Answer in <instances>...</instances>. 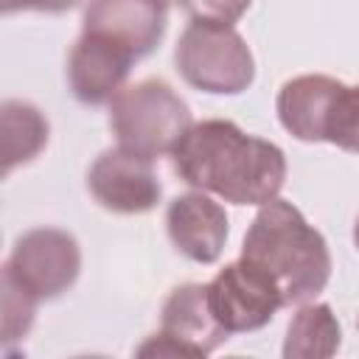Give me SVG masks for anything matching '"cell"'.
<instances>
[{"label":"cell","mask_w":359,"mask_h":359,"mask_svg":"<svg viewBox=\"0 0 359 359\" xmlns=\"http://www.w3.org/2000/svg\"><path fill=\"white\" fill-rule=\"evenodd\" d=\"M356 325H359V323H356Z\"/></svg>","instance_id":"44dd1931"},{"label":"cell","mask_w":359,"mask_h":359,"mask_svg":"<svg viewBox=\"0 0 359 359\" xmlns=\"http://www.w3.org/2000/svg\"><path fill=\"white\" fill-rule=\"evenodd\" d=\"M325 140L342 151L359 154V84H342L325 123Z\"/></svg>","instance_id":"9a60e30c"},{"label":"cell","mask_w":359,"mask_h":359,"mask_svg":"<svg viewBox=\"0 0 359 359\" xmlns=\"http://www.w3.org/2000/svg\"><path fill=\"white\" fill-rule=\"evenodd\" d=\"M165 8L160 0H90L81 31L107 36L135 59H143L163 42Z\"/></svg>","instance_id":"9c48e42d"},{"label":"cell","mask_w":359,"mask_h":359,"mask_svg":"<svg viewBox=\"0 0 359 359\" xmlns=\"http://www.w3.org/2000/svg\"><path fill=\"white\" fill-rule=\"evenodd\" d=\"M3 126V177H8L17 165L31 163L48 146V118L28 101L8 98L0 107Z\"/></svg>","instance_id":"5bb4252c"},{"label":"cell","mask_w":359,"mask_h":359,"mask_svg":"<svg viewBox=\"0 0 359 359\" xmlns=\"http://www.w3.org/2000/svg\"><path fill=\"white\" fill-rule=\"evenodd\" d=\"M241 258L264 269L280 289L283 306L314 300L331 278V252L320 230L286 199L261 205L247 227Z\"/></svg>","instance_id":"7a4b0ae2"},{"label":"cell","mask_w":359,"mask_h":359,"mask_svg":"<svg viewBox=\"0 0 359 359\" xmlns=\"http://www.w3.org/2000/svg\"><path fill=\"white\" fill-rule=\"evenodd\" d=\"M230 331L213 317L208 283H182L171 289L160 311V334L137 348V356H208Z\"/></svg>","instance_id":"8992f818"},{"label":"cell","mask_w":359,"mask_h":359,"mask_svg":"<svg viewBox=\"0 0 359 359\" xmlns=\"http://www.w3.org/2000/svg\"><path fill=\"white\" fill-rule=\"evenodd\" d=\"M174 171L196 191L216 194L233 205H266L286 182L280 146L247 135L224 118L191 123L171 151Z\"/></svg>","instance_id":"6da1fadb"},{"label":"cell","mask_w":359,"mask_h":359,"mask_svg":"<svg viewBox=\"0 0 359 359\" xmlns=\"http://www.w3.org/2000/svg\"><path fill=\"white\" fill-rule=\"evenodd\" d=\"M342 345V325L328 303H303L286 328V359H328Z\"/></svg>","instance_id":"4fadbf2b"},{"label":"cell","mask_w":359,"mask_h":359,"mask_svg":"<svg viewBox=\"0 0 359 359\" xmlns=\"http://www.w3.org/2000/svg\"><path fill=\"white\" fill-rule=\"evenodd\" d=\"M36 303L28 292L17 289L11 280L3 278V339H20L28 334L34 314H36Z\"/></svg>","instance_id":"2e32d148"},{"label":"cell","mask_w":359,"mask_h":359,"mask_svg":"<svg viewBox=\"0 0 359 359\" xmlns=\"http://www.w3.org/2000/svg\"><path fill=\"white\" fill-rule=\"evenodd\" d=\"M191 109L163 79H143L109 101V126L118 146L149 160L171 154L191 129Z\"/></svg>","instance_id":"3957f363"},{"label":"cell","mask_w":359,"mask_h":359,"mask_svg":"<svg viewBox=\"0 0 359 359\" xmlns=\"http://www.w3.org/2000/svg\"><path fill=\"white\" fill-rule=\"evenodd\" d=\"M132 62L137 59L118 42L81 31V36L73 42L70 56H67L70 93L81 104H90V107L107 104L123 90Z\"/></svg>","instance_id":"30bf717a"},{"label":"cell","mask_w":359,"mask_h":359,"mask_svg":"<svg viewBox=\"0 0 359 359\" xmlns=\"http://www.w3.org/2000/svg\"><path fill=\"white\" fill-rule=\"evenodd\" d=\"M81 0H0L3 11H45V14H62L76 8Z\"/></svg>","instance_id":"ac0fdd59"},{"label":"cell","mask_w":359,"mask_h":359,"mask_svg":"<svg viewBox=\"0 0 359 359\" xmlns=\"http://www.w3.org/2000/svg\"><path fill=\"white\" fill-rule=\"evenodd\" d=\"M165 230L177 252L194 264H216L230 233L224 208L208 191L174 196L165 210Z\"/></svg>","instance_id":"8fae6325"},{"label":"cell","mask_w":359,"mask_h":359,"mask_svg":"<svg viewBox=\"0 0 359 359\" xmlns=\"http://www.w3.org/2000/svg\"><path fill=\"white\" fill-rule=\"evenodd\" d=\"M160 3H163V6H171V3H177V0H160Z\"/></svg>","instance_id":"ffe728a7"},{"label":"cell","mask_w":359,"mask_h":359,"mask_svg":"<svg viewBox=\"0 0 359 359\" xmlns=\"http://www.w3.org/2000/svg\"><path fill=\"white\" fill-rule=\"evenodd\" d=\"M339 90H342V81L323 76V73L289 79L280 87L278 101H275L280 126L303 143L325 140V123H328V115H331V107Z\"/></svg>","instance_id":"7c38bea8"},{"label":"cell","mask_w":359,"mask_h":359,"mask_svg":"<svg viewBox=\"0 0 359 359\" xmlns=\"http://www.w3.org/2000/svg\"><path fill=\"white\" fill-rule=\"evenodd\" d=\"M79 272V241L67 230L56 227H36L22 233L8 261L3 264V278L28 292L34 300H56L76 283Z\"/></svg>","instance_id":"5b68a950"},{"label":"cell","mask_w":359,"mask_h":359,"mask_svg":"<svg viewBox=\"0 0 359 359\" xmlns=\"http://www.w3.org/2000/svg\"><path fill=\"white\" fill-rule=\"evenodd\" d=\"M353 244H356V250H359V219H356V224H353Z\"/></svg>","instance_id":"d6986e66"},{"label":"cell","mask_w":359,"mask_h":359,"mask_svg":"<svg viewBox=\"0 0 359 359\" xmlns=\"http://www.w3.org/2000/svg\"><path fill=\"white\" fill-rule=\"evenodd\" d=\"M194 22H213V25H236L252 0H177Z\"/></svg>","instance_id":"e0dca14e"},{"label":"cell","mask_w":359,"mask_h":359,"mask_svg":"<svg viewBox=\"0 0 359 359\" xmlns=\"http://www.w3.org/2000/svg\"><path fill=\"white\" fill-rule=\"evenodd\" d=\"M180 76L202 93L238 95L255 79V59L233 25L191 22L174 50Z\"/></svg>","instance_id":"277c9868"},{"label":"cell","mask_w":359,"mask_h":359,"mask_svg":"<svg viewBox=\"0 0 359 359\" xmlns=\"http://www.w3.org/2000/svg\"><path fill=\"white\" fill-rule=\"evenodd\" d=\"M208 303L213 317L230 334H247L269 325L275 311L283 306V297L264 269L238 258L219 269L208 283Z\"/></svg>","instance_id":"52a82bcc"},{"label":"cell","mask_w":359,"mask_h":359,"mask_svg":"<svg viewBox=\"0 0 359 359\" xmlns=\"http://www.w3.org/2000/svg\"><path fill=\"white\" fill-rule=\"evenodd\" d=\"M87 191L104 210L121 216L149 213L163 196V185L154 174V160L123 146L107 149L95 157L87 171Z\"/></svg>","instance_id":"ba28073f"}]
</instances>
